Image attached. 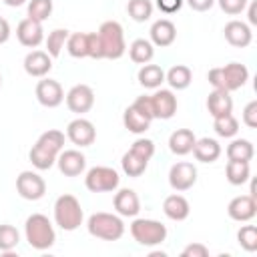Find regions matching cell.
I'll return each mask as SVG.
<instances>
[{
    "label": "cell",
    "instance_id": "1",
    "mask_svg": "<svg viewBox=\"0 0 257 257\" xmlns=\"http://www.w3.org/2000/svg\"><path fill=\"white\" fill-rule=\"evenodd\" d=\"M62 149H64V133L56 131V128H48L32 145V149L28 153V159H30L34 169L48 171L56 163V157Z\"/></svg>",
    "mask_w": 257,
    "mask_h": 257
},
{
    "label": "cell",
    "instance_id": "2",
    "mask_svg": "<svg viewBox=\"0 0 257 257\" xmlns=\"http://www.w3.org/2000/svg\"><path fill=\"white\" fill-rule=\"evenodd\" d=\"M24 237L28 241V245L36 251H46L54 245L56 241V233H54V225L50 223V219L42 213H32L26 223H24Z\"/></svg>",
    "mask_w": 257,
    "mask_h": 257
},
{
    "label": "cell",
    "instance_id": "3",
    "mask_svg": "<svg viewBox=\"0 0 257 257\" xmlns=\"http://www.w3.org/2000/svg\"><path fill=\"white\" fill-rule=\"evenodd\" d=\"M84 221V213L80 207V201L70 195L64 193L54 201V223L62 229V231H76Z\"/></svg>",
    "mask_w": 257,
    "mask_h": 257
},
{
    "label": "cell",
    "instance_id": "4",
    "mask_svg": "<svg viewBox=\"0 0 257 257\" xmlns=\"http://www.w3.org/2000/svg\"><path fill=\"white\" fill-rule=\"evenodd\" d=\"M86 229L92 237L102 241H118L124 235V223L120 215L114 213H92L86 221Z\"/></svg>",
    "mask_w": 257,
    "mask_h": 257
},
{
    "label": "cell",
    "instance_id": "5",
    "mask_svg": "<svg viewBox=\"0 0 257 257\" xmlns=\"http://www.w3.org/2000/svg\"><path fill=\"white\" fill-rule=\"evenodd\" d=\"M98 38L102 42V52L104 58L116 60L126 52V42H124V30L116 20H106L98 28Z\"/></svg>",
    "mask_w": 257,
    "mask_h": 257
},
{
    "label": "cell",
    "instance_id": "6",
    "mask_svg": "<svg viewBox=\"0 0 257 257\" xmlns=\"http://www.w3.org/2000/svg\"><path fill=\"white\" fill-rule=\"evenodd\" d=\"M131 235L139 245L155 247L167 239V227L157 219H135L131 223Z\"/></svg>",
    "mask_w": 257,
    "mask_h": 257
},
{
    "label": "cell",
    "instance_id": "7",
    "mask_svg": "<svg viewBox=\"0 0 257 257\" xmlns=\"http://www.w3.org/2000/svg\"><path fill=\"white\" fill-rule=\"evenodd\" d=\"M120 183V177L118 173L112 169V167H92L86 171V177H84V185L90 193H110V191H116Z\"/></svg>",
    "mask_w": 257,
    "mask_h": 257
},
{
    "label": "cell",
    "instance_id": "8",
    "mask_svg": "<svg viewBox=\"0 0 257 257\" xmlns=\"http://www.w3.org/2000/svg\"><path fill=\"white\" fill-rule=\"evenodd\" d=\"M16 191L26 201H38L46 193V183H44V179L38 173H34V171H22L16 177Z\"/></svg>",
    "mask_w": 257,
    "mask_h": 257
},
{
    "label": "cell",
    "instance_id": "9",
    "mask_svg": "<svg viewBox=\"0 0 257 257\" xmlns=\"http://www.w3.org/2000/svg\"><path fill=\"white\" fill-rule=\"evenodd\" d=\"M197 183V167L189 161H179L169 169V185L173 191H189Z\"/></svg>",
    "mask_w": 257,
    "mask_h": 257
},
{
    "label": "cell",
    "instance_id": "10",
    "mask_svg": "<svg viewBox=\"0 0 257 257\" xmlns=\"http://www.w3.org/2000/svg\"><path fill=\"white\" fill-rule=\"evenodd\" d=\"M64 100H66V106L70 112H76L78 116H82L94 104V90L88 84H74L64 94Z\"/></svg>",
    "mask_w": 257,
    "mask_h": 257
},
{
    "label": "cell",
    "instance_id": "11",
    "mask_svg": "<svg viewBox=\"0 0 257 257\" xmlns=\"http://www.w3.org/2000/svg\"><path fill=\"white\" fill-rule=\"evenodd\" d=\"M66 137H68V141L72 143V145H76V147H90L94 141H96V128H94V124L88 120V118H82V116H78V118H74V120H70L68 122V126H66Z\"/></svg>",
    "mask_w": 257,
    "mask_h": 257
},
{
    "label": "cell",
    "instance_id": "12",
    "mask_svg": "<svg viewBox=\"0 0 257 257\" xmlns=\"http://www.w3.org/2000/svg\"><path fill=\"white\" fill-rule=\"evenodd\" d=\"M34 92H36V100L46 108H56L64 100V90H62L60 82L54 80V78H46L44 76L42 80H38Z\"/></svg>",
    "mask_w": 257,
    "mask_h": 257
},
{
    "label": "cell",
    "instance_id": "13",
    "mask_svg": "<svg viewBox=\"0 0 257 257\" xmlns=\"http://www.w3.org/2000/svg\"><path fill=\"white\" fill-rule=\"evenodd\" d=\"M153 114L155 118L169 120L177 112V96L171 88H155V94H151Z\"/></svg>",
    "mask_w": 257,
    "mask_h": 257
},
{
    "label": "cell",
    "instance_id": "14",
    "mask_svg": "<svg viewBox=\"0 0 257 257\" xmlns=\"http://www.w3.org/2000/svg\"><path fill=\"white\" fill-rule=\"evenodd\" d=\"M56 165L64 177H78L86 169V157L76 149H62L56 157Z\"/></svg>",
    "mask_w": 257,
    "mask_h": 257
},
{
    "label": "cell",
    "instance_id": "15",
    "mask_svg": "<svg viewBox=\"0 0 257 257\" xmlns=\"http://www.w3.org/2000/svg\"><path fill=\"white\" fill-rule=\"evenodd\" d=\"M227 215L233 221L239 223H247L257 215V199L253 195H239L233 197L227 205Z\"/></svg>",
    "mask_w": 257,
    "mask_h": 257
},
{
    "label": "cell",
    "instance_id": "16",
    "mask_svg": "<svg viewBox=\"0 0 257 257\" xmlns=\"http://www.w3.org/2000/svg\"><path fill=\"white\" fill-rule=\"evenodd\" d=\"M16 38L22 46L26 48H36L42 44L44 40V30H42V22L32 20V18H24L18 22L16 26Z\"/></svg>",
    "mask_w": 257,
    "mask_h": 257
},
{
    "label": "cell",
    "instance_id": "17",
    "mask_svg": "<svg viewBox=\"0 0 257 257\" xmlns=\"http://www.w3.org/2000/svg\"><path fill=\"white\" fill-rule=\"evenodd\" d=\"M221 78H223V88L227 92L239 90L249 80V68L241 62H229V64L221 66Z\"/></svg>",
    "mask_w": 257,
    "mask_h": 257
},
{
    "label": "cell",
    "instance_id": "18",
    "mask_svg": "<svg viewBox=\"0 0 257 257\" xmlns=\"http://www.w3.org/2000/svg\"><path fill=\"white\" fill-rule=\"evenodd\" d=\"M24 70L28 76L44 78L52 70V56L46 50H30L24 56Z\"/></svg>",
    "mask_w": 257,
    "mask_h": 257
},
{
    "label": "cell",
    "instance_id": "19",
    "mask_svg": "<svg viewBox=\"0 0 257 257\" xmlns=\"http://www.w3.org/2000/svg\"><path fill=\"white\" fill-rule=\"evenodd\" d=\"M223 34H225V40L235 48H247L253 40L251 26L241 20H229L223 28Z\"/></svg>",
    "mask_w": 257,
    "mask_h": 257
},
{
    "label": "cell",
    "instance_id": "20",
    "mask_svg": "<svg viewBox=\"0 0 257 257\" xmlns=\"http://www.w3.org/2000/svg\"><path fill=\"white\" fill-rule=\"evenodd\" d=\"M149 34H151L153 46L167 48V46H171V44L175 42V38H177V28H175V24H173L169 18H159V20L153 22Z\"/></svg>",
    "mask_w": 257,
    "mask_h": 257
},
{
    "label": "cell",
    "instance_id": "21",
    "mask_svg": "<svg viewBox=\"0 0 257 257\" xmlns=\"http://www.w3.org/2000/svg\"><path fill=\"white\" fill-rule=\"evenodd\" d=\"M112 205H114L116 215H120V217H137L139 211H141L139 195L133 189H120V191H116Z\"/></svg>",
    "mask_w": 257,
    "mask_h": 257
},
{
    "label": "cell",
    "instance_id": "22",
    "mask_svg": "<svg viewBox=\"0 0 257 257\" xmlns=\"http://www.w3.org/2000/svg\"><path fill=\"white\" fill-rule=\"evenodd\" d=\"M195 141H197V137H195V133L191 128H177L169 137V149H171L173 155L185 157V155H189L193 151Z\"/></svg>",
    "mask_w": 257,
    "mask_h": 257
},
{
    "label": "cell",
    "instance_id": "23",
    "mask_svg": "<svg viewBox=\"0 0 257 257\" xmlns=\"http://www.w3.org/2000/svg\"><path fill=\"white\" fill-rule=\"evenodd\" d=\"M207 110H209V114L213 118L233 112V98H231V94L227 90L213 88V92H209V96H207Z\"/></svg>",
    "mask_w": 257,
    "mask_h": 257
},
{
    "label": "cell",
    "instance_id": "24",
    "mask_svg": "<svg viewBox=\"0 0 257 257\" xmlns=\"http://www.w3.org/2000/svg\"><path fill=\"white\" fill-rule=\"evenodd\" d=\"M163 213L171 221H185L189 217V213H191V205L183 195L175 193V195H169L163 201Z\"/></svg>",
    "mask_w": 257,
    "mask_h": 257
},
{
    "label": "cell",
    "instance_id": "25",
    "mask_svg": "<svg viewBox=\"0 0 257 257\" xmlns=\"http://www.w3.org/2000/svg\"><path fill=\"white\" fill-rule=\"evenodd\" d=\"M191 153L195 155V159L199 163H215L221 157V145L215 139L203 137V139H197L195 141V147H193Z\"/></svg>",
    "mask_w": 257,
    "mask_h": 257
},
{
    "label": "cell",
    "instance_id": "26",
    "mask_svg": "<svg viewBox=\"0 0 257 257\" xmlns=\"http://www.w3.org/2000/svg\"><path fill=\"white\" fill-rule=\"evenodd\" d=\"M165 82H169L173 90H185L193 82V72L185 64H175L165 72Z\"/></svg>",
    "mask_w": 257,
    "mask_h": 257
},
{
    "label": "cell",
    "instance_id": "27",
    "mask_svg": "<svg viewBox=\"0 0 257 257\" xmlns=\"http://www.w3.org/2000/svg\"><path fill=\"white\" fill-rule=\"evenodd\" d=\"M137 78H139V82H141V86H145V88H161V84L165 82V70L159 66V64H151V62H147V64H143L141 68H139V74H137Z\"/></svg>",
    "mask_w": 257,
    "mask_h": 257
},
{
    "label": "cell",
    "instance_id": "28",
    "mask_svg": "<svg viewBox=\"0 0 257 257\" xmlns=\"http://www.w3.org/2000/svg\"><path fill=\"white\" fill-rule=\"evenodd\" d=\"M122 124H124V128H126L128 133H133V135H143V133L149 131L151 118H147L145 114H141V112L131 104V106H126L124 112H122Z\"/></svg>",
    "mask_w": 257,
    "mask_h": 257
},
{
    "label": "cell",
    "instance_id": "29",
    "mask_svg": "<svg viewBox=\"0 0 257 257\" xmlns=\"http://www.w3.org/2000/svg\"><path fill=\"white\" fill-rule=\"evenodd\" d=\"M128 56H131V60L137 62V64H147V62H151L153 56H155V46H153V42L147 40V38H137V40H133L131 46H128Z\"/></svg>",
    "mask_w": 257,
    "mask_h": 257
},
{
    "label": "cell",
    "instance_id": "30",
    "mask_svg": "<svg viewBox=\"0 0 257 257\" xmlns=\"http://www.w3.org/2000/svg\"><path fill=\"white\" fill-rule=\"evenodd\" d=\"M255 155V149H253V143L247 141V139H233L229 145H227V159L229 161H243V163H249Z\"/></svg>",
    "mask_w": 257,
    "mask_h": 257
},
{
    "label": "cell",
    "instance_id": "31",
    "mask_svg": "<svg viewBox=\"0 0 257 257\" xmlns=\"http://www.w3.org/2000/svg\"><path fill=\"white\" fill-rule=\"evenodd\" d=\"M120 167H122V173H124V175H128V177H141V175L147 171L149 161L128 149V151L122 155V159H120Z\"/></svg>",
    "mask_w": 257,
    "mask_h": 257
},
{
    "label": "cell",
    "instance_id": "32",
    "mask_svg": "<svg viewBox=\"0 0 257 257\" xmlns=\"http://www.w3.org/2000/svg\"><path fill=\"white\" fill-rule=\"evenodd\" d=\"M225 177H227V181L231 185H245L251 179L249 163H243V161H227Z\"/></svg>",
    "mask_w": 257,
    "mask_h": 257
},
{
    "label": "cell",
    "instance_id": "33",
    "mask_svg": "<svg viewBox=\"0 0 257 257\" xmlns=\"http://www.w3.org/2000/svg\"><path fill=\"white\" fill-rule=\"evenodd\" d=\"M66 50L72 58H86L88 56V32H72L66 38Z\"/></svg>",
    "mask_w": 257,
    "mask_h": 257
},
{
    "label": "cell",
    "instance_id": "34",
    "mask_svg": "<svg viewBox=\"0 0 257 257\" xmlns=\"http://www.w3.org/2000/svg\"><path fill=\"white\" fill-rule=\"evenodd\" d=\"M213 128H215V133L219 137L233 139L239 133V120L233 116V112H229V114H223V116L213 118Z\"/></svg>",
    "mask_w": 257,
    "mask_h": 257
},
{
    "label": "cell",
    "instance_id": "35",
    "mask_svg": "<svg viewBox=\"0 0 257 257\" xmlns=\"http://www.w3.org/2000/svg\"><path fill=\"white\" fill-rule=\"evenodd\" d=\"M153 2L151 0H128L126 12L135 22H147L153 16Z\"/></svg>",
    "mask_w": 257,
    "mask_h": 257
},
{
    "label": "cell",
    "instance_id": "36",
    "mask_svg": "<svg viewBox=\"0 0 257 257\" xmlns=\"http://www.w3.org/2000/svg\"><path fill=\"white\" fill-rule=\"evenodd\" d=\"M68 34H70V32H68L66 28H54V30L46 36V52H48L52 58H56V56L62 52Z\"/></svg>",
    "mask_w": 257,
    "mask_h": 257
},
{
    "label": "cell",
    "instance_id": "37",
    "mask_svg": "<svg viewBox=\"0 0 257 257\" xmlns=\"http://www.w3.org/2000/svg\"><path fill=\"white\" fill-rule=\"evenodd\" d=\"M18 243H20L18 229L8 225V223L0 225V251L2 253H10V251H14L18 247Z\"/></svg>",
    "mask_w": 257,
    "mask_h": 257
},
{
    "label": "cell",
    "instance_id": "38",
    "mask_svg": "<svg viewBox=\"0 0 257 257\" xmlns=\"http://www.w3.org/2000/svg\"><path fill=\"white\" fill-rule=\"evenodd\" d=\"M52 8H54L52 0H28V18L44 22L52 14Z\"/></svg>",
    "mask_w": 257,
    "mask_h": 257
},
{
    "label": "cell",
    "instance_id": "39",
    "mask_svg": "<svg viewBox=\"0 0 257 257\" xmlns=\"http://www.w3.org/2000/svg\"><path fill=\"white\" fill-rule=\"evenodd\" d=\"M237 243L249 253L257 251V227L255 225H243L237 231Z\"/></svg>",
    "mask_w": 257,
    "mask_h": 257
},
{
    "label": "cell",
    "instance_id": "40",
    "mask_svg": "<svg viewBox=\"0 0 257 257\" xmlns=\"http://www.w3.org/2000/svg\"><path fill=\"white\" fill-rule=\"evenodd\" d=\"M131 151L137 153V155H141V157H145L147 161H151L153 155H155V143L151 139H137L131 145Z\"/></svg>",
    "mask_w": 257,
    "mask_h": 257
},
{
    "label": "cell",
    "instance_id": "41",
    "mask_svg": "<svg viewBox=\"0 0 257 257\" xmlns=\"http://www.w3.org/2000/svg\"><path fill=\"white\" fill-rule=\"evenodd\" d=\"M215 2L221 6V10H223L225 14L237 16V14H241V12L247 8V2H249V0H215Z\"/></svg>",
    "mask_w": 257,
    "mask_h": 257
},
{
    "label": "cell",
    "instance_id": "42",
    "mask_svg": "<svg viewBox=\"0 0 257 257\" xmlns=\"http://www.w3.org/2000/svg\"><path fill=\"white\" fill-rule=\"evenodd\" d=\"M88 58H94V60L104 58L102 42H100V38H98L96 32H88Z\"/></svg>",
    "mask_w": 257,
    "mask_h": 257
},
{
    "label": "cell",
    "instance_id": "43",
    "mask_svg": "<svg viewBox=\"0 0 257 257\" xmlns=\"http://www.w3.org/2000/svg\"><path fill=\"white\" fill-rule=\"evenodd\" d=\"M133 106L141 112V114H145L147 118H155V114H153V104H151V96H147V94H143V96H137V100L133 102Z\"/></svg>",
    "mask_w": 257,
    "mask_h": 257
},
{
    "label": "cell",
    "instance_id": "44",
    "mask_svg": "<svg viewBox=\"0 0 257 257\" xmlns=\"http://www.w3.org/2000/svg\"><path fill=\"white\" fill-rule=\"evenodd\" d=\"M243 122L249 128L257 126V100H251V102L245 104V108H243Z\"/></svg>",
    "mask_w": 257,
    "mask_h": 257
},
{
    "label": "cell",
    "instance_id": "45",
    "mask_svg": "<svg viewBox=\"0 0 257 257\" xmlns=\"http://www.w3.org/2000/svg\"><path fill=\"white\" fill-rule=\"evenodd\" d=\"M207 255H209V249L203 243H189L181 251V257H207Z\"/></svg>",
    "mask_w": 257,
    "mask_h": 257
},
{
    "label": "cell",
    "instance_id": "46",
    "mask_svg": "<svg viewBox=\"0 0 257 257\" xmlns=\"http://www.w3.org/2000/svg\"><path fill=\"white\" fill-rule=\"evenodd\" d=\"M183 2L185 0H157V8L161 12H165V14H175V12L181 10Z\"/></svg>",
    "mask_w": 257,
    "mask_h": 257
},
{
    "label": "cell",
    "instance_id": "47",
    "mask_svg": "<svg viewBox=\"0 0 257 257\" xmlns=\"http://www.w3.org/2000/svg\"><path fill=\"white\" fill-rule=\"evenodd\" d=\"M195 12H207V10H211L213 8V4H215V0H185Z\"/></svg>",
    "mask_w": 257,
    "mask_h": 257
},
{
    "label": "cell",
    "instance_id": "48",
    "mask_svg": "<svg viewBox=\"0 0 257 257\" xmlns=\"http://www.w3.org/2000/svg\"><path fill=\"white\" fill-rule=\"evenodd\" d=\"M8 38H10V24L6 18L0 16V44L8 42Z\"/></svg>",
    "mask_w": 257,
    "mask_h": 257
},
{
    "label": "cell",
    "instance_id": "49",
    "mask_svg": "<svg viewBox=\"0 0 257 257\" xmlns=\"http://www.w3.org/2000/svg\"><path fill=\"white\" fill-rule=\"evenodd\" d=\"M247 20H249V24L251 26H255L257 24V2L255 0H251V2H247Z\"/></svg>",
    "mask_w": 257,
    "mask_h": 257
},
{
    "label": "cell",
    "instance_id": "50",
    "mask_svg": "<svg viewBox=\"0 0 257 257\" xmlns=\"http://www.w3.org/2000/svg\"><path fill=\"white\" fill-rule=\"evenodd\" d=\"M6 6H12V8H16V6H22V4H26L28 0H2Z\"/></svg>",
    "mask_w": 257,
    "mask_h": 257
},
{
    "label": "cell",
    "instance_id": "51",
    "mask_svg": "<svg viewBox=\"0 0 257 257\" xmlns=\"http://www.w3.org/2000/svg\"><path fill=\"white\" fill-rule=\"evenodd\" d=\"M0 86H2V76H0Z\"/></svg>",
    "mask_w": 257,
    "mask_h": 257
}]
</instances>
